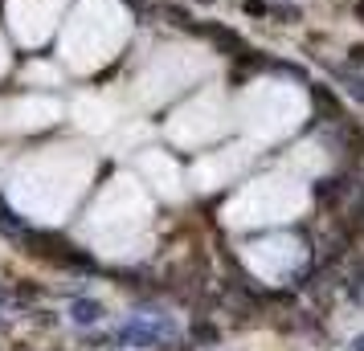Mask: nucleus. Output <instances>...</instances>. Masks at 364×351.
Segmentation results:
<instances>
[{
  "instance_id": "f257e3e1",
  "label": "nucleus",
  "mask_w": 364,
  "mask_h": 351,
  "mask_svg": "<svg viewBox=\"0 0 364 351\" xmlns=\"http://www.w3.org/2000/svg\"><path fill=\"white\" fill-rule=\"evenodd\" d=\"M90 176H95V151L78 143H53L13 167L9 201L33 221H62L82 201Z\"/></svg>"
},
{
  "instance_id": "f03ea898",
  "label": "nucleus",
  "mask_w": 364,
  "mask_h": 351,
  "mask_svg": "<svg viewBox=\"0 0 364 351\" xmlns=\"http://www.w3.org/2000/svg\"><path fill=\"white\" fill-rule=\"evenodd\" d=\"M132 37V13L119 0H78L74 13L62 21L58 53L62 66L74 74H95L115 57Z\"/></svg>"
},
{
  "instance_id": "7ed1b4c3",
  "label": "nucleus",
  "mask_w": 364,
  "mask_h": 351,
  "mask_svg": "<svg viewBox=\"0 0 364 351\" xmlns=\"http://www.w3.org/2000/svg\"><path fill=\"white\" fill-rule=\"evenodd\" d=\"M151 225V201L144 184L135 176H115L99 192V201L90 208L82 225V237L107 257H127L144 245Z\"/></svg>"
},
{
  "instance_id": "20e7f679",
  "label": "nucleus",
  "mask_w": 364,
  "mask_h": 351,
  "mask_svg": "<svg viewBox=\"0 0 364 351\" xmlns=\"http://www.w3.org/2000/svg\"><path fill=\"white\" fill-rule=\"evenodd\" d=\"M233 115L254 143H274V139H287L291 131H299V123L307 118V94L291 82L262 78V82L246 86Z\"/></svg>"
},
{
  "instance_id": "39448f33",
  "label": "nucleus",
  "mask_w": 364,
  "mask_h": 351,
  "mask_svg": "<svg viewBox=\"0 0 364 351\" xmlns=\"http://www.w3.org/2000/svg\"><path fill=\"white\" fill-rule=\"evenodd\" d=\"M217 69V57L205 53L200 45H168V50L151 53V62L132 82V99L139 106H160L172 94H181L188 86L205 82L209 74Z\"/></svg>"
},
{
  "instance_id": "423d86ee",
  "label": "nucleus",
  "mask_w": 364,
  "mask_h": 351,
  "mask_svg": "<svg viewBox=\"0 0 364 351\" xmlns=\"http://www.w3.org/2000/svg\"><path fill=\"white\" fill-rule=\"evenodd\" d=\"M307 208V188L299 184V176H258L250 180L230 204H225V225L233 229H254V225H279V221H295Z\"/></svg>"
},
{
  "instance_id": "0eeeda50",
  "label": "nucleus",
  "mask_w": 364,
  "mask_h": 351,
  "mask_svg": "<svg viewBox=\"0 0 364 351\" xmlns=\"http://www.w3.org/2000/svg\"><path fill=\"white\" fill-rule=\"evenodd\" d=\"M230 123H233L230 99L217 86H209V90L193 94L184 106L172 111L164 135L172 143H181V147H205V143H217L221 135L230 131Z\"/></svg>"
},
{
  "instance_id": "6e6552de",
  "label": "nucleus",
  "mask_w": 364,
  "mask_h": 351,
  "mask_svg": "<svg viewBox=\"0 0 364 351\" xmlns=\"http://www.w3.org/2000/svg\"><path fill=\"white\" fill-rule=\"evenodd\" d=\"M66 13V0H9V29L21 45H46Z\"/></svg>"
},
{
  "instance_id": "1a4fd4ad",
  "label": "nucleus",
  "mask_w": 364,
  "mask_h": 351,
  "mask_svg": "<svg viewBox=\"0 0 364 351\" xmlns=\"http://www.w3.org/2000/svg\"><path fill=\"white\" fill-rule=\"evenodd\" d=\"M250 160H254V139H250V143L221 147V151H205L197 164L188 167V184L197 188V192H213V188L237 180L250 167Z\"/></svg>"
},
{
  "instance_id": "9d476101",
  "label": "nucleus",
  "mask_w": 364,
  "mask_h": 351,
  "mask_svg": "<svg viewBox=\"0 0 364 351\" xmlns=\"http://www.w3.org/2000/svg\"><path fill=\"white\" fill-rule=\"evenodd\" d=\"M62 118V102L50 94H21V99L0 102V135H25L46 131Z\"/></svg>"
},
{
  "instance_id": "9b49d317",
  "label": "nucleus",
  "mask_w": 364,
  "mask_h": 351,
  "mask_svg": "<svg viewBox=\"0 0 364 351\" xmlns=\"http://www.w3.org/2000/svg\"><path fill=\"white\" fill-rule=\"evenodd\" d=\"M246 266L266 282H282L303 266V245L295 237H266L258 245H246Z\"/></svg>"
},
{
  "instance_id": "f8f14e48",
  "label": "nucleus",
  "mask_w": 364,
  "mask_h": 351,
  "mask_svg": "<svg viewBox=\"0 0 364 351\" xmlns=\"http://www.w3.org/2000/svg\"><path fill=\"white\" fill-rule=\"evenodd\" d=\"M139 176H144L164 201H181L184 176H181V167L172 164V155H164V151H144V155H139Z\"/></svg>"
},
{
  "instance_id": "ddd939ff",
  "label": "nucleus",
  "mask_w": 364,
  "mask_h": 351,
  "mask_svg": "<svg viewBox=\"0 0 364 351\" xmlns=\"http://www.w3.org/2000/svg\"><path fill=\"white\" fill-rule=\"evenodd\" d=\"M70 115H74V123H78L82 131L107 135V131L119 123V118H123V111H119L115 102L107 99V94H82V99L70 106Z\"/></svg>"
},
{
  "instance_id": "4468645a",
  "label": "nucleus",
  "mask_w": 364,
  "mask_h": 351,
  "mask_svg": "<svg viewBox=\"0 0 364 351\" xmlns=\"http://www.w3.org/2000/svg\"><path fill=\"white\" fill-rule=\"evenodd\" d=\"M323 164H328V160H323V151L315 147V143H303V147L287 160L291 172H323Z\"/></svg>"
},
{
  "instance_id": "2eb2a0df",
  "label": "nucleus",
  "mask_w": 364,
  "mask_h": 351,
  "mask_svg": "<svg viewBox=\"0 0 364 351\" xmlns=\"http://www.w3.org/2000/svg\"><path fill=\"white\" fill-rule=\"evenodd\" d=\"M4 69H9V45L0 41V74H4Z\"/></svg>"
},
{
  "instance_id": "dca6fc26",
  "label": "nucleus",
  "mask_w": 364,
  "mask_h": 351,
  "mask_svg": "<svg viewBox=\"0 0 364 351\" xmlns=\"http://www.w3.org/2000/svg\"><path fill=\"white\" fill-rule=\"evenodd\" d=\"M352 351H364V339H356V343H352Z\"/></svg>"
}]
</instances>
